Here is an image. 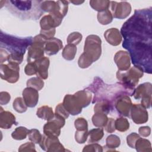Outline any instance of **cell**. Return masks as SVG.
I'll list each match as a JSON object with an SVG mask.
<instances>
[{"mask_svg":"<svg viewBox=\"0 0 152 152\" xmlns=\"http://www.w3.org/2000/svg\"><path fill=\"white\" fill-rule=\"evenodd\" d=\"M74 95L82 107L87 106L91 102V94L88 90H82L78 91Z\"/></svg>","mask_w":152,"mask_h":152,"instance_id":"obj_20","label":"cell"},{"mask_svg":"<svg viewBox=\"0 0 152 152\" xmlns=\"http://www.w3.org/2000/svg\"><path fill=\"white\" fill-rule=\"evenodd\" d=\"M97 18L99 23L102 24H107L112 21L113 16L109 9L104 11L99 12L97 14Z\"/></svg>","mask_w":152,"mask_h":152,"instance_id":"obj_23","label":"cell"},{"mask_svg":"<svg viewBox=\"0 0 152 152\" xmlns=\"http://www.w3.org/2000/svg\"><path fill=\"white\" fill-rule=\"evenodd\" d=\"M27 105L24 100L21 97H17L15 99L13 103L14 109L20 113H23L27 110Z\"/></svg>","mask_w":152,"mask_h":152,"instance_id":"obj_27","label":"cell"},{"mask_svg":"<svg viewBox=\"0 0 152 152\" xmlns=\"http://www.w3.org/2000/svg\"><path fill=\"white\" fill-rule=\"evenodd\" d=\"M143 75V71L137 67L133 66L125 72L118 71L117 72V78L125 86L134 88L138 83L140 78Z\"/></svg>","mask_w":152,"mask_h":152,"instance_id":"obj_5","label":"cell"},{"mask_svg":"<svg viewBox=\"0 0 152 152\" xmlns=\"http://www.w3.org/2000/svg\"><path fill=\"white\" fill-rule=\"evenodd\" d=\"M90 141H98L102 138L103 135V131L101 128H96L91 129L89 132Z\"/></svg>","mask_w":152,"mask_h":152,"instance_id":"obj_30","label":"cell"},{"mask_svg":"<svg viewBox=\"0 0 152 152\" xmlns=\"http://www.w3.org/2000/svg\"><path fill=\"white\" fill-rule=\"evenodd\" d=\"M55 112H56V113L61 115V116H62L65 119H66L69 116L68 112L66 110V109L65 108L63 104H61V103L59 104L56 106V109H55Z\"/></svg>","mask_w":152,"mask_h":152,"instance_id":"obj_34","label":"cell"},{"mask_svg":"<svg viewBox=\"0 0 152 152\" xmlns=\"http://www.w3.org/2000/svg\"><path fill=\"white\" fill-rule=\"evenodd\" d=\"M115 128L120 131H126L129 126V124L126 119L125 118H118L115 122Z\"/></svg>","mask_w":152,"mask_h":152,"instance_id":"obj_29","label":"cell"},{"mask_svg":"<svg viewBox=\"0 0 152 152\" xmlns=\"http://www.w3.org/2000/svg\"><path fill=\"white\" fill-rule=\"evenodd\" d=\"M139 132H140V133L141 135L144 136V137H147V136L149 135L150 133V127H148V126L141 127L139 129Z\"/></svg>","mask_w":152,"mask_h":152,"instance_id":"obj_39","label":"cell"},{"mask_svg":"<svg viewBox=\"0 0 152 152\" xmlns=\"http://www.w3.org/2000/svg\"><path fill=\"white\" fill-rule=\"evenodd\" d=\"M83 54L92 62L99 58L101 55V40L97 36L91 35L87 37Z\"/></svg>","mask_w":152,"mask_h":152,"instance_id":"obj_4","label":"cell"},{"mask_svg":"<svg viewBox=\"0 0 152 152\" xmlns=\"http://www.w3.org/2000/svg\"><path fill=\"white\" fill-rule=\"evenodd\" d=\"M82 39V35L78 32H74L70 34L67 39V42L69 44L77 45Z\"/></svg>","mask_w":152,"mask_h":152,"instance_id":"obj_31","label":"cell"},{"mask_svg":"<svg viewBox=\"0 0 152 152\" xmlns=\"http://www.w3.org/2000/svg\"><path fill=\"white\" fill-rule=\"evenodd\" d=\"M75 126L78 130H87V122L84 118H78L75 121Z\"/></svg>","mask_w":152,"mask_h":152,"instance_id":"obj_33","label":"cell"},{"mask_svg":"<svg viewBox=\"0 0 152 152\" xmlns=\"http://www.w3.org/2000/svg\"><path fill=\"white\" fill-rule=\"evenodd\" d=\"M75 133V139L79 143H83L86 140L88 135L87 130L77 131Z\"/></svg>","mask_w":152,"mask_h":152,"instance_id":"obj_35","label":"cell"},{"mask_svg":"<svg viewBox=\"0 0 152 152\" xmlns=\"http://www.w3.org/2000/svg\"><path fill=\"white\" fill-rule=\"evenodd\" d=\"M152 8L135 10L122 26V46L128 50L134 66L148 74L152 72Z\"/></svg>","mask_w":152,"mask_h":152,"instance_id":"obj_1","label":"cell"},{"mask_svg":"<svg viewBox=\"0 0 152 152\" xmlns=\"http://www.w3.org/2000/svg\"><path fill=\"white\" fill-rule=\"evenodd\" d=\"M36 113L38 117L49 121H50L54 116L52 108L47 106H44L39 107Z\"/></svg>","mask_w":152,"mask_h":152,"instance_id":"obj_21","label":"cell"},{"mask_svg":"<svg viewBox=\"0 0 152 152\" xmlns=\"http://www.w3.org/2000/svg\"><path fill=\"white\" fill-rule=\"evenodd\" d=\"M20 68L18 64L9 62L8 64L1 65V77L9 83H15L19 78Z\"/></svg>","mask_w":152,"mask_h":152,"instance_id":"obj_8","label":"cell"},{"mask_svg":"<svg viewBox=\"0 0 152 152\" xmlns=\"http://www.w3.org/2000/svg\"><path fill=\"white\" fill-rule=\"evenodd\" d=\"M27 132H28V131L26 128L20 126L17 128L15 130L12 132V137L13 138L16 140L24 139L26 137Z\"/></svg>","mask_w":152,"mask_h":152,"instance_id":"obj_28","label":"cell"},{"mask_svg":"<svg viewBox=\"0 0 152 152\" xmlns=\"http://www.w3.org/2000/svg\"><path fill=\"white\" fill-rule=\"evenodd\" d=\"M62 43L61 40L54 37L47 39L45 45L44 50L48 55H55L62 49Z\"/></svg>","mask_w":152,"mask_h":152,"instance_id":"obj_14","label":"cell"},{"mask_svg":"<svg viewBox=\"0 0 152 152\" xmlns=\"http://www.w3.org/2000/svg\"><path fill=\"white\" fill-rule=\"evenodd\" d=\"M77 52V48L75 45L72 44L67 45L63 50V57L67 60H72L74 58Z\"/></svg>","mask_w":152,"mask_h":152,"instance_id":"obj_25","label":"cell"},{"mask_svg":"<svg viewBox=\"0 0 152 152\" xmlns=\"http://www.w3.org/2000/svg\"><path fill=\"white\" fill-rule=\"evenodd\" d=\"M28 137L29 139L36 143H39V140L41 138V135L39 131L37 129H33L28 131Z\"/></svg>","mask_w":152,"mask_h":152,"instance_id":"obj_32","label":"cell"},{"mask_svg":"<svg viewBox=\"0 0 152 152\" xmlns=\"http://www.w3.org/2000/svg\"><path fill=\"white\" fill-rule=\"evenodd\" d=\"M25 72L27 75H31L37 73L36 69L34 62H28V64L26 66Z\"/></svg>","mask_w":152,"mask_h":152,"instance_id":"obj_36","label":"cell"},{"mask_svg":"<svg viewBox=\"0 0 152 152\" xmlns=\"http://www.w3.org/2000/svg\"><path fill=\"white\" fill-rule=\"evenodd\" d=\"M106 126L105 127V129L106 131L109 132H112L115 131V121L112 118H110L108 119V122L106 123Z\"/></svg>","mask_w":152,"mask_h":152,"instance_id":"obj_37","label":"cell"},{"mask_svg":"<svg viewBox=\"0 0 152 152\" xmlns=\"http://www.w3.org/2000/svg\"><path fill=\"white\" fill-rule=\"evenodd\" d=\"M42 1H5V6L14 15L22 20H37L43 14Z\"/></svg>","mask_w":152,"mask_h":152,"instance_id":"obj_2","label":"cell"},{"mask_svg":"<svg viewBox=\"0 0 152 152\" xmlns=\"http://www.w3.org/2000/svg\"><path fill=\"white\" fill-rule=\"evenodd\" d=\"M69 2L74 4V5H80L83 4L84 1H71Z\"/></svg>","mask_w":152,"mask_h":152,"instance_id":"obj_40","label":"cell"},{"mask_svg":"<svg viewBox=\"0 0 152 152\" xmlns=\"http://www.w3.org/2000/svg\"><path fill=\"white\" fill-rule=\"evenodd\" d=\"M60 126L53 121H49L44 126V133L50 137H58L60 134Z\"/></svg>","mask_w":152,"mask_h":152,"instance_id":"obj_18","label":"cell"},{"mask_svg":"<svg viewBox=\"0 0 152 152\" xmlns=\"http://www.w3.org/2000/svg\"><path fill=\"white\" fill-rule=\"evenodd\" d=\"M36 66L37 75L43 79H46L48 75V68L49 59L46 57H42L34 62Z\"/></svg>","mask_w":152,"mask_h":152,"instance_id":"obj_13","label":"cell"},{"mask_svg":"<svg viewBox=\"0 0 152 152\" xmlns=\"http://www.w3.org/2000/svg\"><path fill=\"white\" fill-rule=\"evenodd\" d=\"M90 6L96 11L101 12L109 9L110 1L102 0H91L90 1Z\"/></svg>","mask_w":152,"mask_h":152,"instance_id":"obj_22","label":"cell"},{"mask_svg":"<svg viewBox=\"0 0 152 152\" xmlns=\"http://www.w3.org/2000/svg\"><path fill=\"white\" fill-rule=\"evenodd\" d=\"M93 125L96 126H104L106 125L107 118L106 114L103 113H96L92 118Z\"/></svg>","mask_w":152,"mask_h":152,"instance_id":"obj_24","label":"cell"},{"mask_svg":"<svg viewBox=\"0 0 152 152\" xmlns=\"http://www.w3.org/2000/svg\"><path fill=\"white\" fill-rule=\"evenodd\" d=\"M131 106V101L126 95L121 96L116 100L115 107L120 115L128 116Z\"/></svg>","mask_w":152,"mask_h":152,"instance_id":"obj_11","label":"cell"},{"mask_svg":"<svg viewBox=\"0 0 152 152\" xmlns=\"http://www.w3.org/2000/svg\"><path fill=\"white\" fill-rule=\"evenodd\" d=\"M41 8L43 12H49V14L52 12H58L61 14L59 11V5L57 1H42L41 3Z\"/></svg>","mask_w":152,"mask_h":152,"instance_id":"obj_19","label":"cell"},{"mask_svg":"<svg viewBox=\"0 0 152 152\" xmlns=\"http://www.w3.org/2000/svg\"><path fill=\"white\" fill-rule=\"evenodd\" d=\"M63 105L68 113L72 115H78L82 110V107L74 94L66 95L64 97Z\"/></svg>","mask_w":152,"mask_h":152,"instance_id":"obj_9","label":"cell"},{"mask_svg":"<svg viewBox=\"0 0 152 152\" xmlns=\"http://www.w3.org/2000/svg\"><path fill=\"white\" fill-rule=\"evenodd\" d=\"M23 96L26 105L30 107H34L39 99V94L37 90L27 87L23 91Z\"/></svg>","mask_w":152,"mask_h":152,"instance_id":"obj_12","label":"cell"},{"mask_svg":"<svg viewBox=\"0 0 152 152\" xmlns=\"http://www.w3.org/2000/svg\"><path fill=\"white\" fill-rule=\"evenodd\" d=\"M109 10L114 18L122 19L129 15L131 11V6L126 1L120 2L110 1Z\"/></svg>","mask_w":152,"mask_h":152,"instance_id":"obj_7","label":"cell"},{"mask_svg":"<svg viewBox=\"0 0 152 152\" xmlns=\"http://www.w3.org/2000/svg\"><path fill=\"white\" fill-rule=\"evenodd\" d=\"M43 81L39 77H33L29 79L27 82V86L37 90H40L43 87Z\"/></svg>","mask_w":152,"mask_h":152,"instance_id":"obj_26","label":"cell"},{"mask_svg":"<svg viewBox=\"0 0 152 152\" xmlns=\"http://www.w3.org/2000/svg\"><path fill=\"white\" fill-rule=\"evenodd\" d=\"M132 95L136 99L142 97L141 105L145 108H149L151 106V84L150 83L140 84L134 91Z\"/></svg>","mask_w":152,"mask_h":152,"instance_id":"obj_6","label":"cell"},{"mask_svg":"<svg viewBox=\"0 0 152 152\" xmlns=\"http://www.w3.org/2000/svg\"><path fill=\"white\" fill-rule=\"evenodd\" d=\"M33 40L31 37L20 38L1 32V48L9 51V55L23 57L27 48L31 45Z\"/></svg>","mask_w":152,"mask_h":152,"instance_id":"obj_3","label":"cell"},{"mask_svg":"<svg viewBox=\"0 0 152 152\" xmlns=\"http://www.w3.org/2000/svg\"><path fill=\"white\" fill-rule=\"evenodd\" d=\"M131 115L133 121L137 124H141L148 121V112L141 104H134L131 108Z\"/></svg>","mask_w":152,"mask_h":152,"instance_id":"obj_10","label":"cell"},{"mask_svg":"<svg viewBox=\"0 0 152 152\" xmlns=\"http://www.w3.org/2000/svg\"><path fill=\"white\" fill-rule=\"evenodd\" d=\"M115 61L119 71H125L130 66V58L126 52H118L115 56Z\"/></svg>","mask_w":152,"mask_h":152,"instance_id":"obj_15","label":"cell"},{"mask_svg":"<svg viewBox=\"0 0 152 152\" xmlns=\"http://www.w3.org/2000/svg\"><path fill=\"white\" fill-rule=\"evenodd\" d=\"M10 100V95L7 92L1 93V104H6Z\"/></svg>","mask_w":152,"mask_h":152,"instance_id":"obj_38","label":"cell"},{"mask_svg":"<svg viewBox=\"0 0 152 152\" xmlns=\"http://www.w3.org/2000/svg\"><path fill=\"white\" fill-rule=\"evenodd\" d=\"M14 124H17L15 116L12 113L7 111L1 113V127L2 128L8 129Z\"/></svg>","mask_w":152,"mask_h":152,"instance_id":"obj_17","label":"cell"},{"mask_svg":"<svg viewBox=\"0 0 152 152\" xmlns=\"http://www.w3.org/2000/svg\"><path fill=\"white\" fill-rule=\"evenodd\" d=\"M104 36L109 43L114 46L119 45L122 40V37L119 30L115 28L107 30L104 33Z\"/></svg>","mask_w":152,"mask_h":152,"instance_id":"obj_16","label":"cell"}]
</instances>
